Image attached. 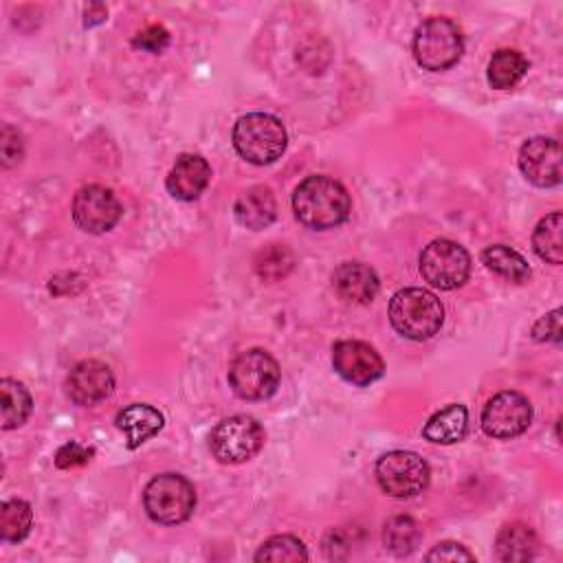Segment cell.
Here are the masks:
<instances>
[{
    "instance_id": "cell-1",
    "label": "cell",
    "mask_w": 563,
    "mask_h": 563,
    "mask_svg": "<svg viewBox=\"0 0 563 563\" xmlns=\"http://www.w3.org/2000/svg\"><path fill=\"white\" fill-rule=\"evenodd\" d=\"M352 202L347 189L330 176H308L292 194L295 218L314 231H325L343 224L350 216Z\"/></svg>"
},
{
    "instance_id": "cell-2",
    "label": "cell",
    "mask_w": 563,
    "mask_h": 563,
    "mask_svg": "<svg viewBox=\"0 0 563 563\" xmlns=\"http://www.w3.org/2000/svg\"><path fill=\"white\" fill-rule=\"evenodd\" d=\"M389 321L398 334L411 341H427L444 323L442 301L427 288H402L389 299Z\"/></svg>"
},
{
    "instance_id": "cell-3",
    "label": "cell",
    "mask_w": 563,
    "mask_h": 563,
    "mask_svg": "<svg viewBox=\"0 0 563 563\" xmlns=\"http://www.w3.org/2000/svg\"><path fill=\"white\" fill-rule=\"evenodd\" d=\"M288 134L284 123L266 112H251L233 125L235 152L253 165H271L286 152Z\"/></svg>"
},
{
    "instance_id": "cell-4",
    "label": "cell",
    "mask_w": 563,
    "mask_h": 563,
    "mask_svg": "<svg viewBox=\"0 0 563 563\" xmlns=\"http://www.w3.org/2000/svg\"><path fill=\"white\" fill-rule=\"evenodd\" d=\"M413 59L431 73H440L457 64L464 51V37L449 18H429L413 33Z\"/></svg>"
},
{
    "instance_id": "cell-5",
    "label": "cell",
    "mask_w": 563,
    "mask_h": 563,
    "mask_svg": "<svg viewBox=\"0 0 563 563\" xmlns=\"http://www.w3.org/2000/svg\"><path fill=\"white\" fill-rule=\"evenodd\" d=\"M143 506L156 523L176 526L191 517L196 508V490L187 477L178 473H163L152 477L145 486Z\"/></svg>"
},
{
    "instance_id": "cell-6",
    "label": "cell",
    "mask_w": 563,
    "mask_h": 563,
    "mask_svg": "<svg viewBox=\"0 0 563 563\" xmlns=\"http://www.w3.org/2000/svg\"><path fill=\"white\" fill-rule=\"evenodd\" d=\"M264 444V429L251 416H231L220 420L209 433L211 455L222 464H242Z\"/></svg>"
},
{
    "instance_id": "cell-7",
    "label": "cell",
    "mask_w": 563,
    "mask_h": 563,
    "mask_svg": "<svg viewBox=\"0 0 563 563\" xmlns=\"http://www.w3.org/2000/svg\"><path fill=\"white\" fill-rule=\"evenodd\" d=\"M376 482L383 493L396 499L420 495L429 486V464L413 451H389L376 462Z\"/></svg>"
},
{
    "instance_id": "cell-8",
    "label": "cell",
    "mask_w": 563,
    "mask_h": 563,
    "mask_svg": "<svg viewBox=\"0 0 563 563\" xmlns=\"http://www.w3.org/2000/svg\"><path fill=\"white\" fill-rule=\"evenodd\" d=\"M418 266L427 284L440 290H453L468 279L471 255L457 242L440 238L422 249Z\"/></svg>"
},
{
    "instance_id": "cell-9",
    "label": "cell",
    "mask_w": 563,
    "mask_h": 563,
    "mask_svg": "<svg viewBox=\"0 0 563 563\" xmlns=\"http://www.w3.org/2000/svg\"><path fill=\"white\" fill-rule=\"evenodd\" d=\"M279 365L277 361L260 347L246 350L229 367L231 389L244 400H264L275 394L279 385Z\"/></svg>"
},
{
    "instance_id": "cell-10",
    "label": "cell",
    "mask_w": 563,
    "mask_h": 563,
    "mask_svg": "<svg viewBox=\"0 0 563 563\" xmlns=\"http://www.w3.org/2000/svg\"><path fill=\"white\" fill-rule=\"evenodd\" d=\"M532 422L530 400L512 389L495 394L482 411V429L497 440H510L521 435Z\"/></svg>"
},
{
    "instance_id": "cell-11",
    "label": "cell",
    "mask_w": 563,
    "mask_h": 563,
    "mask_svg": "<svg viewBox=\"0 0 563 563\" xmlns=\"http://www.w3.org/2000/svg\"><path fill=\"white\" fill-rule=\"evenodd\" d=\"M73 220L86 233H106L110 231L123 209L112 189L101 185H86L73 198Z\"/></svg>"
},
{
    "instance_id": "cell-12",
    "label": "cell",
    "mask_w": 563,
    "mask_h": 563,
    "mask_svg": "<svg viewBox=\"0 0 563 563\" xmlns=\"http://www.w3.org/2000/svg\"><path fill=\"white\" fill-rule=\"evenodd\" d=\"M332 365L334 372L358 387H365L378 380L385 372V363L380 354L365 341H339L332 347Z\"/></svg>"
},
{
    "instance_id": "cell-13",
    "label": "cell",
    "mask_w": 563,
    "mask_h": 563,
    "mask_svg": "<svg viewBox=\"0 0 563 563\" xmlns=\"http://www.w3.org/2000/svg\"><path fill=\"white\" fill-rule=\"evenodd\" d=\"M519 169L537 187L561 183V147L550 136H532L519 150Z\"/></svg>"
},
{
    "instance_id": "cell-14",
    "label": "cell",
    "mask_w": 563,
    "mask_h": 563,
    "mask_svg": "<svg viewBox=\"0 0 563 563\" xmlns=\"http://www.w3.org/2000/svg\"><path fill=\"white\" fill-rule=\"evenodd\" d=\"M114 389V376L110 367L97 358H88L77 363L68 378H66V391L75 405L88 407L106 400Z\"/></svg>"
},
{
    "instance_id": "cell-15",
    "label": "cell",
    "mask_w": 563,
    "mask_h": 563,
    "mask_svg": "<svg viewBox=\"0 0 563 563\" xmlns=\"http://www.w3.org/2000/svg\"><path fill=\"white\" fill-rule=\"evenodd\" d=\"M211 167L200 154H180L167 174V191L183 202L196 200L209 185Z\"/></svg>"
},
{
    "instance_id": "cell-16",
    "label": "cell",
    "mask_w": 563,
    "mask_h": 563,
    "mask_svg": "<svg viewBox=\"0 0 563 563\" xmlns=\"http://www.w3.org/2000/svg\"><path fill=\"white\" fill-rule=\"evenodd\" d=\"M334 292L350 303H369L380 288L378 275L363 262H343L332 275Z\"/></svg>"
},
{
    "instance_id": "cell-17",
    "label": "cell",
    "mask_w": 563,
    "mask_h": 563,
    "mask_svg": "<svg viewBox=\"0 0 563 563\" xmlns=\"http://www.w3.org/2000/svg\"><path fill=\"white\" fill-rule=\"evenodd\" d=\"M233 213L242 227L251 231H260L273 224V220L277 218V202L268 187L253 185L244 194H240V198L235 200Z\"/></svg>"
},
{
    "instance_id": "cell-18",
    "label": "cell",
    "mask_w": 563,
    "mask_h": 563,
    "mask_svg": "<svg viewBox=\"0 0 563 563\" xmlns=\"http://www.w3.org/2000/svg\"><path fill=\"white\" fill-rule=\"evenodd\" d=\"M165 424L163 413L145 402L130 405L117 413V427L125 433L128 449H139L143 442L154 438Z\"/></svg>"
},
{
    "instance_id": "cell-19",
    "label": "cell",
    "mask_w": 563,
    "mask_h": 563,
    "mask_svg": "<svg viewBox=\"0 0 563 563\" xmlns=\"http://www.w3.org/2000/svg\"><path fill=\"white\" fill-rule=\"evenodd\" d=\"M468 431V411L464 405L453 402L440 411H435L424 429L422 435L424 440L433 442V444H455L460 440H464Z\"/></svg>"
},
{
    "instance_id": "cell-20",
    "label": "cell",
    "mask_w": 563,
    "mask_h": 563,
    "mask_svg": "<svg viewBox=\"0 0 563 563\" xmlns=\"http://www.w3.org/2000/svg\"><path fill=\"white\" fill-rule=\"evenodd\" d=\"M539 539L528 523H506L495 539V556L499 561H530L537 556Z\"/></svg>"
},
{
    "instance_id": "cell-21",
    "label": "cell",
    "mask_w": 563,
    "mask_h": 563,
    "mask_svg": "<svg viewBox=\"0 0 563 563\" xmlns=\"http://www.w3.org/2000/svg\"><path fill=\"white\" fill-rule=\"evenodd\" d=\"M482 262L486 264L488 271L512 284H523L530 277V264L526 262V257L504 244L486 246L482 251Z\"/></svg>"
},
{
    "instance_id": "cell-22",
    "label": "cell",
    "mask_w": 563,
    "mask_h": 563,
    "mask_svg": "<svg viewBox=\"0 0 563 563\" xmlns=\"http://www.w3.org/2000/svg\"><path fill=\"white\" fill-rule=\"evenodd\" d=\"M33 409V400L29 389L13 380V378H2L0 380V411H2V429H15L22 427L26 422V418L31 416Z\"/></svg>"
},
{
    "instance_id": "cell-23",
    "label": "cell",
    "mask_w": 563,
    "mask_h": 563,
    "mask_svg": "<svg viewBox=\"0 0 563 563\" xmlns=\"http://www.w3.org/2000/svg\"><path fill=\"white\" fill-rule=\"evenodd\" d=\"M528 70V59L512 48H499L493 53L488 62V84L495 90H508L521 81V77Z\"/></svg>"
},
{
    "instance_id": "cell-24",
    "label": "cell",
    "mask_w": 563,
    "mask_h": 563,
    "mask_svg": "<svg viewBox=\"0 0 563 563\" xmlns=\"http://www.w3.org/2000/svg\"><path fill=\"white\" fill-rule=\"evenodd\" d=\"M561 229H563V216L561 211H552L545 218L539 220L534 233H532V249L534 253L548 262L559 266L563 262V244H561Z\"/></svg>"
},
{
    "instance_id": "cell-25",
    "label": "cell",
    "mask_w": 563,
    "mask_h": 563,
    "mask_svg": "<svg viewBox=\"0 0 563 563\" xmlns=\"http://www.w3.org/2000/svg\"><path fill=\"white\" fill-rule=\"evenodd\" d=\"M33 523V510L24 499H9L0 508V537L7 543L22 541Z\"/></svg>"
},
{
    "instance_id": "cell-26",
    "label": "cell",
    "mask_w": 563,
    "mask_h": 563,
    "mask_svg": "<svg viewBox=\"0 0 563 563\" xmlns=\"http://www.w3.org/2000/svg\"><path fill=\"white\" fill-rule=\"evenodd\" d=\"M418 541H420V528L411 517H405V515L391 517L383 528V543L396 556H405L413 552Z\"/></svg>"
},
{
    "instance_id": "cell-27",
    "label": "cell",
    "mask_w": 563,
    "mask_h": 563,
    "mask_svg": "<svg viewBox=\"0 0 563 563\" xmlns=\"http://www.w3.org/2000/svg\"><path fill=\"white\" fill-rule=\"evenodd\" d=\"M255 561H308V550L292 534H275L260 545V550L255 552Z\"/></svg>"
},
{
    "instance_id": "cell-28",
    "label": "cell",
    "mask_w": 563,
    "mask_h": 563,
    "mask_svg": "<svg viewBox=\"0 0 563 563\" xmlns=\"http://www.w3.org/2000/svg\"><path fill=\"white\" fill-rule=\"evenodd\" d=\"M295 264L292 253L284 244H271L255 257V273L264 279H279L290 273Z\"/></svg>"
},
{
    "instance_id": "cell-29",
    "label": "cell",
    "mask_w": 563,
    "mask_h": 563,
    "mask_svg": "<svg viewBox=\"0 0 563 563\" xmlns=\"http://www.w3.org/2000/svg\"><path fill=\"white\" fill-rule=\"evenodd\" d=\"M90 457H92V449H88V446H84L79 442H66L55 453V466L66 471V468H75V466L88 464Z\"/></svg>"
},
{
    "instance_id": "cell-30",
    "label": "cell",
    "mask_w": 563,
    "mask_h": 563,
    "mask_svg": "<svg viewBox=\"0 0 563 563\" xmlns=\"http://www.w3.org/2000/svg\"><path fill=\"white\" fill-rule=\"evenodd\" d=\"M532 336H534L537 341L561 343V308H554L552 312L543 314V317L532 325Z\"/></svg>"
},
{
    "instance_id": "cell-31",
    "label": "cell",
    "mask_w": 563,
    "mask_h": 563,
    "mask_svg": "<svg viewBox=\"0 0 563 563\" xmlns=\"http://www.w3.org/2000/svg\"><path fill=\"white\" fill-rule=\"evenodd\" d=\"M132 44H134L136 48L147 51V53H161V51L169 44V33H167L163 26L152 24V26L139 31V33L134 35Z\"/></svg>"
},
{
    "instance_id": "cell-32",
    "label": "cell",
    "mask_w": 563,
    "mask_h": 563,
    "mask_svg": "<svg viewBox=\"0 0 563 563\" xmlns=\"http://www.w3.org/2000/svg\"><path fill=\"white\" fill-rule=\"evenodd\" d=\"M0 152H2V165L11 167L15 163H20L24 147H22V136L18 134V130H13L11 125L2 128L0 134Z\"/></svg>"
},
{
    "instance_id": "cell-33",
    "label": "cell",
    "mask_w": 563,
    "mask_h": 563,
    "mask_svg": "<svg viewBox=\"0 0 563 563\" xmlns=\"http://www.w3.org/2000/svg\"><path fill=\"white\" fill-rule=\"evenodd\" d=\"M427 561H475V554L468 552L462 543L442 541L427 554Z\"/></svg>"
},
{
    "instance_id": "cell-34",
    "label": "cell",
    "mask_w": 563,
    "mask_h": 563,
    "mask_svg": "<svg viewBox=\"0 0 563 563\" xmlns=\"http://www.w3.org/2000/svg\"><path fill=\"white\" fill-rule=\"evenodd\" d=\"M106 15H108V9H106L103 4H90V7L86 9V20H84V24H86V26H95V24L103 22Z\"/></svg>"
}]
</instances>
